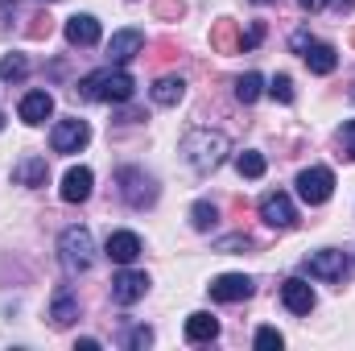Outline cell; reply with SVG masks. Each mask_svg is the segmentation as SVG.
I'll use <instances>...</instances> for the list:
<instances>
[{
    "label": "cell",
    "mask_w": 355,
    "mask_h": 351,
    "mask_svg": "<svg viewBox=\"0 0 355 351\" xmlns=\"http://www.w3.org/2000/svg\"><path fill=\"white\" fill-rule=\"evenodd\" d=\"M50 112H54V95L50 91H29L21 99V120L25 124H42V120H50Z\"/></svg>",
    "instance_id": "16"
},
{
    "label": "cell",
    "mask_w": 355,
    "mask_h": 351,
    "mask_svg": "<svg viewBox=\"0 0 355 351\" xmlns=\"http://www.w3.org/2000/svg\"><path fill=\"white\" fill-rule=\"evenodd\" d=\"M211 46H215V54H240L244 50V33L236 29L232 17H223V21L211 25Z\"/></svg>",
    "instance_id": "12"
},
{
    "label": "cell",
    "mask_w": 355,
    "mask_h": 351,
    "mask_svg": "<svg viewBox=\"0 0 355 351\" xmlns=\"http://www.w3.org/2000/svg\"><path fill=\"white\" fill-rule=\"evenodd\" d=\"M310 42H314V37H310L306 29H297V33H293V50H297V54H306V50H310Z\"/></svg>",
    "instance_id": "34"
},
{
    "label": "cell",
    "mask_w": 355,
    "mask_h": 351,
    "mask_svg": "<svg viewBox=\"0 0 355 351\" xmlns=\"http://www.w3.org/2000/svg\"><path fill=\"white\" fill-rule=\"evenodd\" d=\"M236 170H240V178H261L265 174V157H261L257 149H244V153L236 157Z\"/></svg>",
    "instance_id": "26"
},
{
    "label": "cell",
    "mask_w": 355,
    "mask_h": 351,
    "mask_svg": "<svg viewBox=\"0 0 355 351\" xmlns=\"http://www.w3.org/2000/svg\"><path fill=\"white\" fill-rule=\"evenodd\" d=\"M0 128H4V112H0Z\"/></svg>",
    "instance_id": "38"
},
{
    "label": "cell",
    "mask_w": 355,
    "mask_h": 351,
    "mask_svg": "<svg viewBox=\"0 0 355 351\" xmlns=\"http://www.w3.org/2000/svg\"><path fill=\"white\" fill-rule=\"evenodd\" d=\"M107 257L116 264H132L141 257V240H137L132 232H112V236H107Z\"/></svg>",
    "instance_id": "17"
},
{
    "label": "cell",
    "mask_w": 355,
    "mask_h": 351,
    "mask_svg": "<svg viewBox=\"0 0 355 351\" xmlns=\"http://www.w3.org/2000/svg\"><path fill=\"white\" fill-rule=\"evenodd\" d=\"M157 17H182V4L178 0H157Z\"/></svg>",
    "instance_id": "32"
},
{
    "label": "cell",
    "mask_w": 355,
    "mask_h": 351,
    "mask_svg": "<svg viewBox=\"0 0 355 351\" xmlns=\"http://www.w3.org/2000/svg\"><path fill=\"white\" fill-rule=\"evenodd\" d=\"M215 335H219V318H215V314L198 310V314L186 318V339H190V343H211Z\"/></svg>",
    "instance_id": "19"
},
{
    "label": "cell",
    "mask_w": 355,
    "mask_h": 351,
    "mask_svg": "<svg viewBox=\"0 0 355 351\" xmlns=\"http://www.w3.org/2000/svg\"><path fill=\"white\" fill-rule=\"evenodd\" d=\"M352 99H355V87H352Z\"/></svg>",
    "instance_id": "40"
},
{
    "label": "cell",
    "mask_w": 355,
    "mask_h": 351,
    "mask_svg": "<svg viewBox=\"0 0 355 351\" xmlns=\"http://www.w3.org/2000/svg\"><path fill=\"white\" fill-rule=\"evenodd\" d=\"M339 145H343V153L355 162V120H347V124H343V132H339Z\"/></svg>",
    "instance_id": "30"
},
{
    "label": "cell",
    "mask_w": 355,
    "mask_h": 351,
    "mask_svg": "<svg viewBox=\"0 0 355 351\" xmlns=\"http://www.w3.org/2000/svg\"><path fill=\"white\" fill-rule=\"evenodd\" d=\"M50 29H54V17H50V12H37V17H29V37H33V42L50 37Z\"/></svg>",
    "instance_id": "28"
},
{
    "label": "cell",
    "mask_w": 355,
    "mask_h": 351,
    "mask_svg": "<svg viewBox=\"0 0 355 351\" xmlns=\"http://www.w3.org/2000/svg\"><path fill=\"white\" fill-rule=\"evenodd\" d=\"M50 318H54V327H71L75 318H79V302H75V293L62 285L58 293H54V306H50Z\"/></svg>",
    "instance_id": "21"
},
{
    "label": "cell",
    "mask_w": 355,
    "mask_h": 351,
    "mask_svg": "<svg viewBox=\"0 0 355 351\" xmlns=\"http://www.w3.org/2000/svg\"><path fill=\"white\" fill-rule=\"evenodd\" d=\"M352 46H355V29H352Z\"/></svg>",
    "instance_id": "39"
},
{
    "label": "cell",
    "mask_w": 355,
    "mask_h": 351,
    "mask_svg": "<svg viewBox=\"0 0 355 351\" xmlns=\"http://www.w3.org/2000/svg\"><path fill=\"white\" fill-rule=\"evenodd\" d=\"M281 302H285V310H293V314H310L314 310V289L302 281V277H289L285 285H281Z\"/></svg>",
    "instance_id": "11"
},
{
    "label": "cell",
    "mask_w": 355,
    "mask_h": 351,
    "mask_svg": "<svg viewBox=\"0 0 355 351\" xmlns=\"http://www.w3.org/2000/svg\"><path fill=\"white\" fill-rule=\"evenodd\" d=\"M25 75H29L25 54H4V58H0V79H4V83H21Z\"/></svg>",
    "instance_id": "24"
},
{
    "label": "cell",
    "mask_w": 355,
    "mask_h": 351,
    "mask_svg": "<svg viewBox=\"0 0 355 351\" xmlns=\"http://www.w3.org/2000/svg\"><path fill=\"white\" fill-rule=\"evenodd\" d=\"M261 219H265L268 228H293V223H297V211H293L289 194H281V190L265 194V198H261Z\"/></svg>",
    "instance_id": "9"
},
{
    "label": "cell",
    "mask_w": 355,
    "mask_h": 351,
    "mask_svg": "<svg viewBox=\"0 0 355 351\" xmlns=\"http://www.w3.org/2000/svg\"><path fill=\"white\" fill-rule=\"evenodd\" d=\"M87 194H91V170L87 166L67 170V178H62V198H67V203H83Z\"/></svg>",
    "instance_id": "20"
},
{
    "label": "cell",
    "mask_w": 355,
    "mask_h": 351,
    "mask_svg": "<svg viewBox=\"0 0 355 351\" xmlns=\"http://www.w3.org/2000/svg\"><path fill=\"white\" fill-rule=\"evenodd\" d=\"M67 42H71V46H95V42H99V21H95L91 12H75V17L67 21Z\"/></svg>",
    "instance_id": "15"
},
{
    "label": "cell",
    "mask_w": 355,
    "mask_h": 351,
    "mask_svg": "<svg viewBox=\"0 0 355 351\" xmlns=\"http://www.w3.org/2000/svg\"><path fill=\"white\" fill-rule=\"evenodd\" d=\"M182 95H186V83H182L178 75H162V79L153 83V103H162V108L182 103Z\"/></svg>",
    "instance_id": "22"
},
{
    "label": "cell",
    "mask_w": 355,
    "mask_h": 351,
    "mask_svg": "<svg viewBox=\"0 0 355 351\" xmlns=\"http://www.w3.org/2000/svg\"><path fill=\"white\" fill-rule=\"evenodd\" d=\"M46 178H50V166H46V157H21L17 166H12V182H21V186H29V190H37V186H46Z\"/></svg>",
    "instance_id": "14"
},
{
    "label": "cell",
    "mask_w": 355,
    "mask_h": 351,
    "mask_svg": "<svg viewBox=\"0 0 355 351\" xmlns=\"http://www.w3.org/2000/svg\"><path fill=\"white\" fill-rule=\"evenodd\" d=\"M261 37H265V25L257 21V25L248 29V37H244V50H252V46H261Z\"/></svg>",
    "instance_id": "33"
},
{
    "label": "cell",
    "mask_w": 355,
    "mask_h": 351,
    "mask_svg": "<svg viewBox=\"0 0 355 351\" xmlns=\"http://www.w3.org/2000/svg\"><path fill=\"white\" fill-rule=\"evenodd\" d=\"M306 273L310 277H322V281H343L347 277V257L339 248H322L306 261Z\"/></svg>",
    "instance_id": "8"
},
{
    "label": "cell",
    "mask_w": 355,
    "mask_h": 351,
    "mask_svg": "<svg viewBox=\"0 0 355 351\" xmlns=\"http://www.w3.org/2000/svg\"><path fill=\"white\" fill-rule=\"evenodd\" d=\"M297 194H302V203L322 207V203L335 194V174H331L327 166H310V170H302V174H297Z\"/></svg>",
    "instance_id": "4"
},
{
    "label": "cell",
    "mask_w": 355,
    "mask_h": 351,
    "mask_svg": "<svg viewBox=\"0 0 355 351\" xmlns=\"http://www.w3.org/2000/svg\"><path fill=\"white\" fill-rule=\"evenodd\" d=\"M211 298H215V302H244V298H252V277H244V273H223V277L211 281Z\"/></svg>",
    "instance_id": "10"
},
{
    "label": "cell",
    "mask_w": 355,
    "mask_h": 351,
    "mask_svg": "<svg viewBox=\"0 0 355 351\" xmlns=\"http://www.w3.org/2000/svg\"><path fill=\"white\" fill-rule=\"evenodd\" d=\"M132 91H137V79L128 75V71H95V75H87L83 83H79V95L83 99H95V103H128L132 99Z\"/></svg>",
    "instance_id": "2"
},
{
    "label": "cell",
    "mask_w": 355,
    "mask_h": 351,
    "mask_svg": "<svg viewBox=\"0 0 355 351\" xmlns=\"http://www.w3.org/2000/svg\"><path fill=\"white\" fill-rule=\"evenodd\" d=\"M257 348L261 351H281L285 348V339H281L277 327H261V331H257Z\"/></svg>",
    "instance_id": "27"
},
{
    "label": "cell",
    "mask_w": 355,
    "mask_h": 351,
    "mask_svg": "<svg viewBox=\"0 0 355 351\" xmlns=\"http://www.w3.org/2000/svg\"><path fill=\"white\" fill-rule=\"evenodd\" d=\"M58 252H62V264L71 273H87L91 261H95V244H91L87 228H67L62 240H58Z\"/></svg>",
    "instance_id": "3"
},
{
    "label": "cell",
    "mask_w": 355,
    "mask_h": 351,
    "mask_svg": "<svg viewBox=\"0 0 355 351\" xmlns=\"http://www.w3.org/2000/svg\"><path fill=\"white\" fill-rule=\"evenodd\" d=\"M327 4H331L335 12H352V8H355V0H327Z\"/></svg>",
    "instance_id": "35"
},
{
    "label": "cell",
    "mask_w": 355,
    "mask_h": 351,
    "mask_svg": "<svg viewBox=\"0 0 355 351\" xmlns=\"http://www.w3.org/2000/svg\"><path fill=\"white\" fill-rule=\"evenodd\" d=\"M215 219H219L215 203H207V198H202V203H194V207H190V223H194L198 232H211V228H215Z\"/></svg>",
    "instance_id": "25"
},
{
    "label": "cell",
    "mask_w": 355,
    "mask_h": 351,
    "mask_svg": "<svg viewBox=\"0 0 355 351\" xmlns=\"http://www.w3.org/2000/svg\"><path fill=\"white\" fill-rule=\"evenodd\" d=\"M87 141H91V124H87V120H79V116L58 120V124H54V132H50L54 153H79Z\"/></svg>",
    "instance_id": "5"
},
{
    "label": "cell",
    "mask_w": 355,
    "mask_h": 351,
    "mask_svg": "<svg viewBox=\"0 0 355 351\" xmlns=\"http://www.w3.org/2000/svg\"><path fill=\"white\" fill-rule=\"evenodd\" d=\"M302 58H306V67H310L314 75H331V71L339 67V54H335V46H327V42H310V50H306Z\"/></svg>",
    "instance_id": "18"
},
{
    "label": "cell",
    "mask_w": 355,
    "mask_h": 351,
    "mask_svg": "<svg viewBox=\"0 0 355 351\" xmlns=\"http://www.w3.org/2000/svg\"><path fill=\"white\" fill-rule=\"evenodd\" d=\"M268 91H272V99H281V103H293V79H289V75H277Z\"/></svg>",
    "instance_id": "29"
},
{
    "label": "cell",
    "mask_w": 355,
    "mask_h": 351,
    "mask_svg": "<svg viewBox=\"0 0 355 351\" xmlns=\"http://www.w3.org/2000/svg\"><path fill=\"white\" fill-rule=\"evenodd\" d=\"M120 194H124V203L128 207H153V198H157V186H153V178L141 174V170H120Z\"/></svg>",
    "instance_id": "6"
},
{
    "label": "cell",
    "mask_w": 355,
    "mask_h": 351,
    "mask_svg": "<svg viewBox=\"0 0 355 351\" xmlns=\"http://www.w3.org/2000/svg\"><path fill=\"white\" fill-rule=\"evenodd\" d=\"M149 343H153V331H149V327L128 331V348H149Z\"/></svg>",
    "instance_id": "31"
},
{
    "label": "cell",
    "mask_w": 355,
    "mask_h": 351,
    "mask_svg": "<svg viewBox=\"0 0 355 351\" xmlns=\"http://www.w3.org/2000/svg\"><path fill=\"white\" fill-rule=\"evenodd\" d=\"M145 293H149V277H145V273H137V268L116 273V281H112V302L132 306V302H141Z\"/></svg>",
    "instance_id": "7"
},
{
    "label": "cell",
    "mask_w": 355,
    "mask_h": 351,
    "mask_svg": "<svg viewBox=\"0 0 355 351\" xmlns=\"http://www.w3.org/2000/svg\"><path fill=\"white\" fill-rule=\"evenodd\" d=\"M182 153H186V162H190L198 174H211V170H219L223 157H227V137H223V132H211V128H190V132L182 137Z\"/></svg>",
    "instance_id": "1"
},
{
    "label": "cell",
    "mask_w": 355,
    "mask_h": 351,
    "mask_svg": "<svg viewBox=\"0 0 355 351\" xmlns=\"http://www.w3.org/2000/svg\"><path fill=\"white\" fill-rule=\"evenodd\" d=\"M261 91H265V79H261L257 71H248V75L236 79V99H240V103H257Z\"/></svg>",
    "instance_id": "23"
},
{
    "label": "cell",
    "mask_w": 355,
    "mask_h": 351,
    "mask_svg": "<svg viewBox=\"0 0 355 351\" xmlns=\"http://www.w3.org/2000/svg\"><path fill=\"white\" fill-rule=\"evenodd\" d=\"M141 50H145V33H141V29H120V33H112V42H107L112 62H128V58H137Z\"/></svg>",
    "instance_id": "13"
},
{
    "label": "cell",
    "mask_w": 355,
    "mask_h": 351,
    "mask_svg": "<svg viewBox=\"0 0 355 351\" xmlns=\"http://www.w3.org/2000/svg\"><path fill=\"white\" fill-rule=\"evenodd\" d=\"M297 4H302V8H306V12H314V8H322V4H327V0H297Z\"/></svg>",
    "instance_id": "36"
},
{
    "label": "cell",
    "mask_w": 355,
    "mask_h": 351,
    "mask_svg": "<svg viewBox=\"0 0 355 351\" xmlns=\"http://www.w3.org/2000/svg\"><path fill=\"white\" fill-rule=\"evenodd\" d=\"M252 4H272V0H252Z\"/></svg>",
    "instance_id": "37"
}]
</instances>
